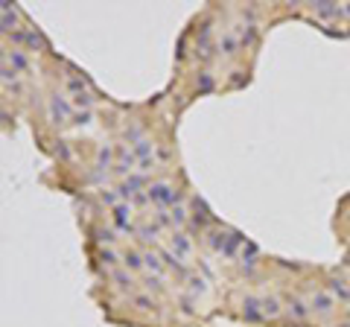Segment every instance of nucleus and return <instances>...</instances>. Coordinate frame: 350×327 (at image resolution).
<instances>
[{
    "label": "nucleus",
    "mask_w": 350,
    "mask_h": 327,
    "mask_svg": "<svg viewBox=\"0 0 350 327\" xmlns=\"http://www.w3.org/2000/svg\"><path fill=\"white\" fill-rule=\"evenodd\" d=\"M312 304H318V310H321V312L330 310V298H327V295H315V298H312Z\"/></svg>",
    "instance_id": "f257e3e1"
},
{
    "label": "nucleus",
    "mask_w": 350,
    "mask_h": 327,
    "mask_svg": "<svg viewBox=\"0 0 350 327\" xmlns=\"http://www.w3.org/2000/svg\"><path fill=\"white\" fill-rule=\"evenodd\" d=\"M126 263H129L132 269H137V266H140V260H137V254H129V257H126Z\"/></svg>",
    "instance_id": "f03ea898"
}]
</instances>
